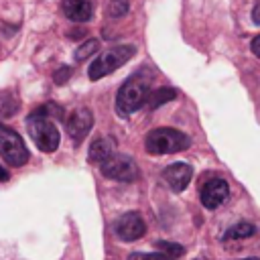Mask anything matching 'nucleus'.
<instances>
[{"instance_id":"obj_1","label":"nucleus","mask_w":260,"mask_h":260,"mask_svg":"<svg viewBox=\"0 0 260 260\" xmlns=\"http://www.w3.org/2000/svg\"><path fill=\"white\" fill-rule=\"evenodd\" d=\"M152 87V73L148 71H136L132 73L118 89L116 93V110L120 116H130L138 112L150 95Z\"/></svg>"},{"instance_id":"obj_2","label":"nucleus","mask_w":260,"mask_h":260,"mask_svg":"<svg viewBox=\"0 0 260 260\" xmlns=\"http://www.w3.org/2000/svg\"><path fill=\"white\" fill-rule=\"evenodd\" d=\"M26 128H28V136L32 138V142L37 144V148H41L43 152H53L57 150L59 142H61V136H59V130L57 126L53 124L51 116L39 108L35 110L28 120H26Z\"/></svg>"},{"instance_id":"obj_3","label":"nucleus","mask_w":260,"mask_h":260,"mask_svg":"<svg viewBox=\"0 0 260 260\" xmlns=\"http://www.w3.org/2000/svg\"><path fill=\"white\" fill-rule=\"evenodd\" d=\"M191 140L187 134H183L177 128H154L146 134L144 146L150 154H171V152H181L189 148Z\"/></svg>"},{"instance_id":"obj_4","label":"nucleus","mask_w":260,"mask_h":260,"mask_svg":"<svg viewBox=\"0 0 260 260\" xmlns=\"http://www.w3.org/2000/svg\"><path fill=\"white\" fill-rule=\"evenodd\" d=\"M136 47L134 45H116L108 51H104L100 57H95L87 69V77L91 81H98L106 75H110L112 71H116L118 67H122L124 63L130 61V57H134Z\"/></svg>"},{"instance_id":"obj_5","label":"nucleus","mask_w":260,"mask_h":260,"mask_svg":"<svg viewBox=\"0 0 260 260\" xmlns=\"http://www.w3.org/2000/svg\"><path fill=\"white\" fill-rule=\"evenodd\" d=\"M100 171L106 179H112V181H122V183H132L140 177V169H138V162L128 156V154H122V152H114L110 158H106L102 165H100Z\"/></svg>"},{"instance_id":"obj_6","label":"nucleus","mask_w":260,"mask_h":260,"mask_svg":"<svg viewBox=\"0 0 260 260\" xmlns=\"http://www.w3.org/2000/svg\"><path fill=\"white\" fill-rule=\"evenodd\" d=\"M0 156L10 167H22L28 160V148L18 132L0 124Z\"/></svg>"},{"instance_id":"obj_7","label":"nucleus","mask_w":260,"mask_h":260,"mask_svg":"<svg viewBox=\"0 0 260 260\" xmlns=\"http://www.w3.org/2000/svg\"><path fill=\"white\" fill-rule=\"evenodd\" d=\"M228 197H230V185L223 179L211 177L205 183H201L199 199L205 209H217L219 205H223L228 201Z\"/></svg>"},{"instance_id":"obj_8","label":"nucleus","mask_w":260,"mask_h":260,"mask_svg":"<svg viewBox=\"0 0 260 260\" xmlns=\"http://www.w3.org/2000/svg\"><path fill=\"white\" fill-rule=\"evenodd\" d=\"M114 234L122 240V242H136L146 234V223L140 217V213L136 211H128L124 215H120L114 223Z\"/></svg>"},{"instance_id":"obj_9","label":"nucleus","mask_w":260,"mask_h":260,"mask_svg":"<svg viewBox=\"0 0 260 260\" xmlns=\"http://www.w3.org/2000/svg\"><path fill=\"white\" fill-rule=\"evenodd\" d=\"M65 126H67V134L71 136V140L75 144H81L83 138L93 128V114H91V110L89 108H83V106L81 108H75L71 112V116L67 118Z\"/></svg>"},{"instance_id":"obj_10","label":"nucleus","mask_w":260,"mask_h":260,"mask_svg":"<svg viewBox=\"0 0 260 260\" xmlns=\"http://www.w3.org/2000/svg\"><path fill=\"white\" fill-rule=\"evenodd\" d=\"M162 179L173 191H183L193 179V169L187 162H173L162 171Z\"/></svg>"},{"instance_id":"obj_11","label":"nucleus","mask_w":260,"mask_h":260,"mask_svg":"<svg viewBox=\"0 0 260 260\" xmlns=\"http://www.w3.org/2000/svg\"><path fill=\"white\" fill-rule=\"evenodd\" d=\"M61 10L71 22H87L93 14V6L89 0H63Z\"/></svg>"},{"instance_id":"obj_12","label":"nucleus","mask_w":260,"mask_h":260,"mask_svg":"<svg viewBox=\"0 0 260 260\" xmlns=\"http://www.w3.org/2000/svg\"><path fill=\"white\" fill-rule=\"evenodd\" d=\"M114 152H116V142H114L112 138H108V136H100V138H95V140L89 144L87 158H89L91 162L102 165V162H104L106 158H110Z\"/></svg>"},{"instance_id":"obj_13","label":"nucleus","mask_w":260,"mask_h":260,"mask_svg":"<svg viewBox=\"0 0 260 260\" xmlns=\"http://www.w3.org/2000/svg\"><path fill=\"white\" fill-rule=\"evenodd\" d=\"M256 234V225L252 221H238L234 223L228 232H225V240H244V238H252Z\"/></svg>"},{"instance_id":"obj_14","label":"nucleus","mask_w":260,"mask_h":260,"mask_svg":"<svg viewBox=\"0 0 260 260\" xmlns=\"http://www.w3.org/2000/svg\"><path fill=\"white\" fill-rule=\"evenodd\" d=\"M18 112V98L12 91H0V118H10Z\"/></svg>"},{"instance_id":"obj_15","label":"nucleus","mask_w":260,"mask_h":260,"mask_svg":"<svg viewBox=\"0 0 260 260\" xmlns=\"http://www.w3.org/2000/svg\"><path fill=\"white\" fill-rule=\"evenodd\" d=\"M175 89L173 87H158V89H154V91H150V95H148V106L150 108H158V106H162L165 102H171L173 98H175Z\"/></svg>"},{"instance_id":"obj_16","label":"nucleus","mask_w":260,"mask_h":260,"mask_svg":"<svg viewBox=\"0 0 260 260\" xmlns=\"http://www.w3.org/2000/svg\"><path fill=\"white\" fill-rule=\"evenodd\" d=\"M98 47H100L98 39H87V41H83V43L75 49V59H77V61H85L87 57H91V55L98 51Z\"/></svg>"},{"instance_id":"obj_17","label":"nucleus","mask_w":260,"mask_h":260,"mask_svg":"<svg viewBox=\"0 0 260 260\" xmlns=\"http://www.w3.org/2000/svg\"><path fill=\"white\" fill-rule=\"evenodd\" d=\"M156 250H158L160 254H165L167 258H179V256L185 252L183 246L173 244V242H156Z\"/></svg>"},{"instance_id":"obj_18","label":"nucleus","mask_w":260,"mask_h":260,"mask_svg":"<svg viewBox=\"0 0 260 260\" xmlns=\"http://www.w3.org/2000/svg\"><path fill=\"white\" fill-rule=\"evenodd\" d=\"M128 0H110L108 2V14L114 16V18H120L128 12Z\"/></svg>"},{"instance_id":"obj_19","label":"nucleus","mask_w":260,"mask_h":260,"mask_svg":"<svg viewBox=\"0 0 260 260\" xmlns=\"http://www.w3.org/2000/svg\"><path fill=\"white\" fill-rule=\"evenodd\" d=\"M128 260H169L165 254H160V252H132L130 256H128Z\"/></svg>"},{"instance_id":"obj_20","label":"nucleus","mask_w":260,"mask_h":260,"mask_svg":"<svg viewBox=\"0 0 260 260\" xmlns=\"http://www.w3.org/2000/svg\"><path fill=\"white\" fill-rule=\"evenodd\" d=\"M69 75H71V69H69V67H61V69L55 71L53 79H55V83H65V81L69 79Z\"/></svg>"},{"instance_id":"obj_21","label":"nucleus","mask_w":260,"mask_h":260,"mask_svg":"<svg viewBox=\"0 0 260 260\" xmlns=\"http://www.w3.org/2000/svg\"><path fill=\"white\" fill-rule=\"evenodd\" d=\"M252 20L256 22V24H260V0L254 4V8H252Z\"/></svg>"},{"instance_id":"obj_22","label":"nucleus","mask_w":260,"mask_h":260,"mask_svg":"<svg viewBox=\"0 0 260 260\" xmlns=\"http://www.w3.org/2000/svg\"><path fill=\"white\" fill-rule=\"evenodd\" d=\"M250 47H252V53H254L256 57H260V35H258V37H254V41H252V45H250Z\"/></svg>"},{"instance_id":"obj_23","label":"nucleus","mask_w":260,"mask_h":260,"mask_svg":"<svg viewBox=\"0 0 260 260\" xmlns=\"http://www.w3.org/2000/svg\"><path fill=\"white\" fill-rule=\"evenodd\" d=\"M8 179V171H4L2 167H0V181H6Z\"/></svg>"},{"instance_id":"obj_24","label":"nucleus","mask_w":260,"mask_h":260,"mask_svg":"<svg viewBox=\"0 0 260 260\" xmlns=\"http://www.w3.org/2000/svg\"><path fill=\"white\" fill-rule=\"evenodd\" d=\"M242 260H260V258H242Z\"/></svg>"}]
</instances>
